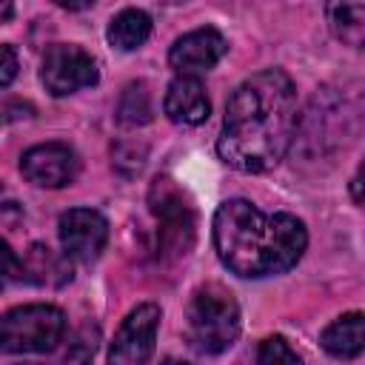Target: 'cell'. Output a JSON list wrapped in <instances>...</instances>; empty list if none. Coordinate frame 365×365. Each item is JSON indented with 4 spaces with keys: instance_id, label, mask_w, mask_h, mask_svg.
Masks as SVG:
<instances>
[{
    "instance_id": "8992f818",
    "label": "cell",
    "mask_w": 365,
    "mask_h": 365,
    "mask_svg": "<svg viewBox=\"0 0 365 365\" xmlns=\"http://www.w3.org/2000/svg\"><path fill=\"white\" fill-rule=\"evenodd\" d=\"M100 77L94 57L71 43H57L46 51L43 57V68H40V80L46 86V91H51L54 97H66L77 88L94 86Z\"/></svg>"
},
{
    "instance_id": "5b68a950",
    "label": "cell",
    "mask_w": 365,
    "mask_h": 365,
    "mask_svg": "<svg viewBox=\"0 0 365 365\" xmlns=\"http://www.w3.org/2000/svg\"><path fill=\"white\" fill-rule=\"evenodd\" d=\"M148 205L160 220V251L165 257H180L194 242V211L174 180L157 177L148 191Z\"/></svg>"
},
{
    "instance_id": "7a4b0ae2",
    "label": "cell",
    "mask_w": 365,
    "mask_h": 365,
    "mask_svg": "<svg viewBox=\"0 0 365 365\" xmlns=\"http://www.w3.org/2000/svg\"><path fill=\"white\" fill-rule=\"evenodd\" d=\"M214 248L240 277H271L294 268L308 245V231L294 214H262L248 200H225L214 214Z\"/></svg>"
},
{
    "instance_id": "3957f363",
    "label": "cell",
    "mask_w": 365,
    "mask_h": 365,
    "mask_svg": "<svg viewBox=\"0 0 365 365\" xmlns=\"http://www.w3.org/2000/svg\"><path fill=\"white\" fill-rule=\"evenodd\" d=\"M185 331L188 342L202 354H222L234 345L240 334V305L237 299L220 288L205 285L194 291L185 314Z\"/></svg>"
},
{
    "instance_id": "4fadbf2b",
    "label": "cell",
    "mask_w": 365,
    "mask_h": 365,
    "mask_svg": "<svg viewBox=\"0 0 365 365\" xmlns=\"http://www.w3.org/2000/svg\"><path fill=\"white\" fill-rule=\"evenodd\" d=\"M319 342L336 359H351V356L362 354V348H365V314L348 311V314L336 317L319 334Z\"/></svg>"
},
{
    "instance_id": "9c48e42d",
    "label": "cell",
    "mask_w": 365,
    "mask_h": 365,
    "mask_svg": "<svg viewBox=\"0 0 365 365\" xmlns=\"http://www.w3.org/2000/svg\"><path fill=\"white\" fill-rule=\"evenodd\" d=\"M77 154L66 143H40L20 160V171L31 185L63 188L77 177Z\"/></svg>"
},
{
    "instance_id": "6da1fadb",
    "label": "cell",
    "mask_w": 365,
    "mask_h": 365,
    "mask_svg": "<svg viewBox=\"0 0 365 365\" xmlns=\"http://www.w3.org/2000/svg\"><path fill=\"white\" fill-rule=\"evenodd\" d=\"M297 128V91L285 71L268 68L234 88L225 103L222 131L217 140L220 157L245 174L274 168Z\"/></svg>"
},
{
    "instance_id": "ac0fdd59",
    "label": "cell",
    "mask_w": 365,
    "mask_h": 365,
    "mask_svg": "<svg viewBox=\"0 0 365 365\" xmlns=\"http://www.w3.org/2000/svg\"><path fill=\"white\" fill-rule=\"evenodd\" d=\"M0 57H3V66H0V86H9L17 74V54L11 46H3L0 48Z\"/></svg>"
},
{
    "instance_id": "e0dca14e",
    "label": "cell",
    "mask_w": 365,
    "mask_h": 365,
    "mask_svg": "<svg viewBox=\"0 0 365 365\" xmlns=\"http://www.w3.org/2000/svg\"><path fill=\"white\" fill-rule=\"evenodd\" d=\"M259 365H302V359L282 336H268L259 345Z\"/></svg>"
},
{
    "instance_id": "9a60e30c",
    "label": "cell",
    "mask_w": 365,
    "mask_h": 365,
    "mask_svg": "<svg viewBox=\"0 0 365 365\" xmlns=\"http://www.w3.org/2000/svg\"><path fill=\"white\" fill-rule=\"evenodd\" d=\"M331 31L354 46V48H365V3H331L325 9Z\"/></svg>"
},
{
    "instance_id": "ba28073f",
    "label": "cell",
    "mask_w": 365,
    "mask_h": 365,
    "mask_svg": "<svg viewBox=\"0 0 365 365\" xmlns=\"http://www.w3.org/2000/svg\"><path fill=\"white\" fill-rule=\"evenodd\" d=\"M108 240V222L94 208H71L60 217L63 254L77 262H91L100 257Z\"/></svg>"
},
{
    "instance_id": "8fae6325",
    "label": "cell",
    "mask_w": 365,
    "mask_h": 365,
    "mask_svg": "<svg viewBox=\"0 0 365 365\" xmlns=\"http://www.w3.org/2000/svg\"><path fill=\"white\" fill-rule=\"evenodd\" d=\"M163 108H165L168 120L177 125H200L208 120L211 103H208L202 83L197 77H174L168 83Z\"/></svg>"
},
{
    "instance_id": "7c38bea8",
    "label": "cell",
    "mask_w": 365,
    "mask_h": 365,
    "mask_svg": "<svg viewBox=\"0 0 365 365\" xmlns=\"http://www.w3.org/2000/svg\"><path fill=\"white\" fill-rule=\"evenodd\" d=\"M20 277L26 282H34V285L57 288V285H66L71 279V262L66 254H54L48 245L34 242L26 251V257L20 259Z\"/></svg>"
},
{
    "instance_id": "d6986e66",
    "label": "cell",
    "mask_w": 365,
    "mask_h": 365,
    "mask_svg": "<svg viewBox=\"0 0 365 365\" xmlns=\"http://www.w3.org/2000/svg\"><path fill=\"white\" fill-rule=\"evenodd\" d=\"M351 197H354V202L359 208H365V160L359 163L356 174L351 177Z\"/></svg>"
},
{
    "instance_id": "52a82bcc",
    "label": "cell",
    "mask_w": 365,
    "mask_h": 365,
    "mask_svg": "<svg viewBox=\"0 0 365 365\" xmlns=\"http://www.w3.org/2000/svg\"><path fill=\"white\" fill-rule=\"evenodd\" d=\"M160 328V308L154 302H143L123 319L114 342L108 348V365H145L154 354Z\"/></svg>"
},
{
    "instance_id": "277c9868",
    "label": "cell",
    "mask_w": 365,
    "mask_h": 365,
    "mask_svg": "<svg viewBox=\"0 0 365 365\" xmlns=\"http://www.w3.org/2000/svg\"><path fill=\"white\" fill-rule=\"evenodd\" d=\"M0 342L6 354H46L54 351L66 334V314L54 305H20L6 311L0 325Z\"/></svg>"
},
{
    "instance_id": "ffe728a7",
    "label": "cell",
    "mask_w": 365,
    "mask_h": 365,
    "mask_svg": "<svg viewBox=\"0 0 365 365\" xmlns=\"http://www.w3.org/2000/svg\"><path fill=\"white\" fill-rule=\"evenodd\" d=\"M163 365H191V362H182V359H165Z\"/></svg>"
},
{
    "instance_id": "2e32d148",
    "label": "cell",
    "mask_w": 365,
    "mask_h": 365,
    "mask_svg": "<svg viewBox=\"0 0 365 365\" xmlns=\"http://www.w3.org/2000/svg\"><path fill=\"white\" fill-rule=\"evenodd\" d=\"M117 120L123 125H143L151 120V94L145 83H128L123 88L120 106H117Z\"/></svg>"
},
{
    "instance_id": "30bf717a",
    "label": "cell",
    "mask_w": 365,
    "mask_h": 365,
    "mask_svg": "<svg viewBox=\"0 0 365 365\" xmlns=\"http://www.w3.org/2000/svg\"><path fill=\"white\" fill-rule=\"evenodd\" d=\"M225 37L205 26V29H194L188 34H182L180 40H174L171 51H168V66L177 71V77H197L208 68H214L222 54H225Z\"/></svg>"
},
{
    "instance_id": "5bb4252c",
    "label": "cell",
    "mask_w": 365,
    "mask_h": 365,
    "mask_svg": "<svg viewBox=\"0 0 365 365\" xmlns=\"http://www.w3.org/2000/svg\"><path fill=\"white\" fill-rule=\"evenodd\" d=\"M151 34V17L140 9H123L111 23H108V43L117 51H134L140 48Z\"/></svg>"
}]
</instances>
